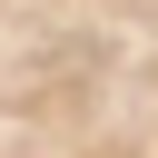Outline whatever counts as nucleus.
Listing matches in <instances>:
<instances>
[{"label": "nucleus", "mask_w": 158, "mask_h": 158, "mask_svg": "<svg viewBox=\"0 0 158 158\" xmlns=\"http://www.w3.org/2000/svg\"><path fill=\"white\" fill-rule=\"evenodd\" d=\"M0 158H158V0H0Z\"/></svg>", "instance_id": "f257e3e1"}]
</instances>
